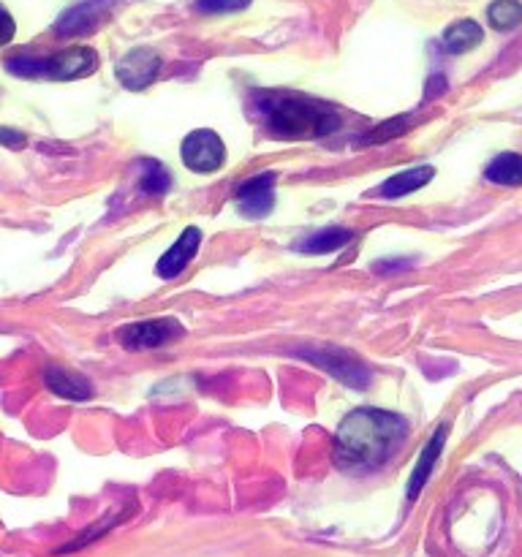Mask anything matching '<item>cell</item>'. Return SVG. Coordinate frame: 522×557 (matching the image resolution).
Returning <instances> with one entry per match:
<instances>
[{"label":"cell","instance_id":"obj_1","mask_svg":"<svg viewBox=\"0 0 522 557\" xmlns=\"http://www.w3.org/2000/svg\"><path fill=\"white\" fill-rule=\"evenodd\" d=\"M408 435V422L400 413L381 408H357L340 422L332 457L343 473L368 476L384 468Z\"/></svg>","mask_w":522,"mask_h":557},{"label":"cell","instance_id":"obj_2","mask_svg":"<svg viewBox=\"0 0 522 557\" xmlns=\"http://www.w3.org/2000/svg\"><path fill=\"white\" fill-rule=\"evenodd\" d=\"M259 112L266 131L275 139H319V136L335 134L340 128V114L335 107L313 98L294 96V92H261Z\"/></svg>","mask_w":522,"mask_h":557},{"label":"cell","instance_id":"obj_3","mask_svg":"<svg viewBox=\"0 0 522 557\" xmlns=\"http://www.w3.org/2000/svg\"><path fill=\"white\" fill-rule=\"evenodd\" d=\"M291 354L294 357L304 359V362L315 364V368L326 370V373L335 375V379L343 381L346 386H353V389H368L370 381H373V373H370L368 364L340 346L291 348Z\"/></svg>","mask_w":522,"mask_h":557},{"label":"cell","instance_id":"obj_4","mask_svg":"<svg viewBox=\"0 0 522 557\" xmlns=\"http://www.w3.org/2000/svg\"><path fill=\"white\" fill-rule=\"evenodd\" d=\"M183 324L177 319H147L120 326L117 341L128 351H147V348H161L177 341L183 337Z\"/></svg>","mask_w":522,"mask_h":557},{"label":"cell","instance_id":"obj_5","mask_svg":"<svg viewBox=\"0 0 522 557\" xmlns=\"http://www.w3.org/2000/svg\"><path fill=\"white\" fill-rule=\"evenodd\" d=\"M179 156H183V163L190 172L212 174L226 161V147H223V139L215 131L199 128L185 136L183 147H179Z\"/></svg>","mask_w":522,"mask_h":557},{"label":"cell","instance_id":"obj_6","mask_svg":"<svg viewBox=\"0 0 522 557\" xmlns=\"http://www.w3.org/2000/svg\"><path fill=\"white\" fill-rule=\"evenodd\" d=\"M161 65V54L152 52V49L147 47H136L117 60L114 76H117V82L125 90H145V87L158 76Z\"/></svg>","mask_w":522,"mask_h":557},{"label":"cell","instance_id":"obj_7","mask_svg":"<svg viewBox=\"0 0 522 557\" xmlns=\"http://www.w3.org/2000/svg\"><path fill=\"white\" fill-rule=\"evenodd\" d=\"M237 210L245 218H264L275 207V172L253 174L237 185Z\"/></svg>","mask_w":522,"mask_h":557},{"label":"cell","instance_id":"obj_8","mask_svg":"<svg viewBox=\"0 0 522 557\" xmlns=\"http://www.w3.org/2000/svg\"><path fill=\"white\" fill-rule=\"evenodd\" d=\"M98 69V54L90 47H69L47 58V79L71 82L90 76Z\"/></svg>","mask_w":522,"mask_h":557},{"label":"cell","instance_id":"obj_9","mask_svg":"<svg viewBox=\"0 0 522 557\" xmlns=\"http://www.w3.org/2000/svg\"><path fill=\"white\" fill-rule=\"evenodd\" d=\"M109 14V0H85L76 3L74 9L65 11L58 22H54V33L58 36H85L92 33Z\"/></svg>","mask_w":522,"mask_h":557},{"label":"cell","instance_id":"obj_10","mask_svg":"<svg viewBox=\"0 0 522 557\" xmlns=\"http://www.w3.org/2000/svg\"><path fill=\"white\" fill-rule=\"evenodd\" d=\"M446 435H449V428H446V424H440V428L435 430L433 438L427 441V446L422 449V455H419L417 466H413V473H411V482H408V490H406L408 500H417L419 493L424 490V484H427L430 476H433L435 462H438L440 451H444Z\"/></svg>","mask_w":522,"mask_h":557},{"label":"cell","instance_id":"obj_11","mask_svg":"<svg viewBox=\"0 0 522 557\" xmlns=\"http://www.w3.org/2000/svg\"><path fill=\"white\" fill-rule=\"evenodd\" d=\"M201 245V232L196 226H188L183 234H179L177 243L172 245V248L166 250V253L161 256V261H158V275L161 277H177L179 272L185 270V267L194 261L196 250H199Z\"/></svg>","mask_w":522,"mask_h":557},{"label":"cell","instance_id":"obj_12","mask_svg":"<svg viewBox=\"0 0 522 557\" xmlns=\"http://www.w3.org/2000/svg\"><path fill=\"white\" fill-rule=\"evenodd\" d=\"M44 384L54 392L58 397H65V400H90L92 389H90V381L82 379V375L71 373V370L63 368H47L44 370Z\"/></svg>","mask_w":522,"mask_h":557},{"label":"cell","instance_id":"obj_13","mask_svg":"<svg viewBox=\"0 0 522 557\" xmlns=\"http://www.w3.org/2000/svg\"><path fill=\"white\" fill-rule=\"evenodd\" d=\"M433 177H435L433 166L402 169L400 174H395V177H389L384 185H381L378 196H384V199H400V196H408L413 194V190L424 188Z\"/></svg>","mask_w":522,"mask_h":557},{"label":"cell","instance_id":"obj_14","mask_svg":"<svg viewBox=\"0 0 522 557\" xmlns=\"http://www.w3.org/2000/svg\"><path fill=\"white\" fill-rule=\"evenodd\" d=\"M353 234L348 232V228H324V232H315L310 234V237L299 239L297 245H294V250H299V253H308V256H324V253H335V250H340L343 245L351 243Z\"/></svg>","mask_w":522,"mask_h":557},{"label":"cell","instance_id":"obj_15","mask_svg":"<svg viewBox=\"0 0 522 557\" xmlns=\"http://www.w3.org/2000/svg\"><path fill=\"white\" fill-rule=\"evenodd\" d=\"M484 38V30L478 22L473 20H460L455 25L446 27L444 33V49L451 54H462V52H471L473 47H478Z\"/></svg>","mask_w":522,"mask_h":557},{"label":"cell","instance_id":"obj_16","mask_svg":"<svg viewBox=\"0 0 522 557\" xmlns=\"http://www.w3.org/2000/svg\"><path fill=\"white\" fill-rule=\"evenodd\" d=\"M484 177L495 185H522V156L500 152L484 169Z\"/></svg>","mask_w":522,"mask_h":557},{"label":"cell","instance_id":"obj_17","mask_svg":"<svg viewBox=\"0 0 522 557\" xmlns=\"http://www.w3.org/2000/svg\"><path fill=\"white\" fill-rule=\"evenodd\" d=\"M141 194L152 196V199H161L172 190V174L163 163L158 161H141V177H139Z\"/></svg>","mask_w":522,"mask_h":557},{"label":"cell","instance_id":"obj_18","mask_svg":"<svg viewBox=\"0 0 522 557\" xmlns=\"http://www.w3.org/2000/svg\"><path fill=\"white\" fill-rule=\"evenodd\" d=\"M487 16L495 30H514L517 25H522V3L520 0H495L489 3Z\"/></svg>","mask_w":522,"mask_h":557},{"label":"cell","instance_id":"obj_19","mask_svg":"<svg viewBox=\"0 0 522 557\" xmlns=\"http://www.w3.org/2000/svg\"><path fill=\"white\" fill-rule=\"evenodd\" d=\"M5 69H9L14 76L41 79V76H47V58H27V54H20V58L5 60Z\"/></svg>","mask_w":522,"mask_h":557},{"label":"cell","instance_id":"obj_20","mask_svg":"<svg viewBox=\"0 0 522 557\" xmlns=\"http://www.w3.org/2000/svg\"><path fill=\"white\" fill-rule=\"evenodd\" d=\"M408 123H411V117H408V114H402V117H395V120H386V123H381L378 128L373 131V134L364 136L362 141H370V145H378V141H389L391 136L406 134V131L411 128Z\"/></svg>","mask_w":522,"mask_h":557},{"label":"cell","instance_id":"obj_21","mask_svg":"<svg viewBox=\"0 0 522 557\" xmlns=\"http://www.w3.org/2000/svg\"><path fill=\"white\" fill-rule=\"evenodd\" d=\"M250 0H196V9L201 14H232V11H243Z\"/></svg>","mask_w":522,"mask_h":557},{"label":"cell","instance_id":"obj_22","mask_svg":"<svg viewBox=\"0 0 522 557\" xmlns=\"http://www.w3.org/2000/svg\"><path fill=\"white\" fill-rule=\"evenodd\" d=\"M27 145V136L16 128H5L0 125V147H9V150H22Z\"/></svg>","mask_w":522,"mask_h":557},{"label":"cell","instance_id":"obj_23","mask_svg":"<svg viewBox=\"0 0 522 557\" xmlns=\"http://www.w3.org/2000/svg\"><path fill=\"white\" fill-rule=\"evenodd\" d=\"M14 33H16L14 20H11L9 11L0 9V47H5V44L11 41V38H14Z\"/></svg>","mask_w":522,"mask_h":557}]
</instances>
